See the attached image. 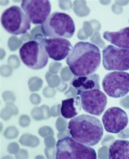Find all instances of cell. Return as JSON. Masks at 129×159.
<instances>
[{"label": "cell", "mask_w": 129, "mask_h": 159, "mask_svg": "<svg viewBox=\"0 0 129 159\" xmlns=\"http://www.w3.org/2000/svg\"><path fill=\"white\" fill-rule=\"evenodd\" d=\"M101 59V52L97 45L80 41L74 46L66 62L74 75H88L94 73L99 69Z\"/></svg>", "instance_id": "1"}, {"label": "cell", "mask_w": 129, "mask_h": 159, "mask_svg": "<svg viewBox=\"0 0 129 159\" xmlns=\"http://www.w3.org/2000/svg\"><path fill=\"white\" fill-rule=\"evenodd\" d=\"M68 129L71 138L88 146L97 145L103 137V126L95 116L82 114L71 119Z\"/></svg>", "instance_id": "2"}, {"label": "cell", "mask_w": 129, "mask_h": 159, "mask_svg": "<svg viewBox=\"0 0 129 159\" xmlns=\"http://www.w3.org/2000/svg\"><path fill=\"white\" fill-rule=\"evenodd\" d=\"M44 35L50 38H71L75 32L73 20L66 13L54 12L41 25Z\"/></svg>", "instance_id": "3"}, {"label": "cell", "mask_w": 129, "mask_h": 159, "mask_svg": "<svg viewBox=\"0 0 129 159\" xmlns=\"http://www.w3.org/2000/svg\"><path fill=\"white\" fill-rule=\"evenodd\" d=\"M56 159H96V152L86 146L67 136L58 140L56 144Z\"/></svg>", "instance_id": "4"}, {"label": "cell", "mask_w": 129, "mask_h": 159, "mask_svg": "<svg viewBox=\"0 0 129 159\" xmlns=\"http://www.w3.org/2000/svg\"><path fill=\"white\" fill-rule=\"evenodd\" d=\"M1 25L11 34H23L30 30L31 22L20 7L12 6L2 13Z\"/></svg>", "instance_id": "5"}, {"label": "cell", "mask_w": 129, "mask_h": 159, "mask_svg": "<svg viewBox=\"0 0 129 159\" xmlns=\"http://www.w3.org/2000/svg\"><path fill=\"white\" fill-rule=\"evenodd\" d=\"M19 55L24 64L35 70L44 68L49 61V56L44 46L35 40L24 43L20 48Z\"/></svg>", "instance_id": "6"}, {"label": "cell", "mask_w": 129, "mask_h": 159, "mask_svg": "<svg viewBox=\"0 0 129 159\" xmlns=\"http://www.w3.org/2000/svg\"><path fill=\"white\" fill-rule=\"evenodd\" d=\"M104 92L114 98L124 97L129 93V73L113 71L106 75L102 82Z\"/></svg>", "instance_id": "7"}, {"label": "cell", "mask_w": 129, "mask_h": 159, "mask_svg": "<svg viewBox=\"0 0 129 159\" xmlns=\"http://www.w3.org/2000/svg\"><path fill=\"white\" fill-rule=\"evenodd\" d=\"M103 65L108 71L129 70V50L108 45L103 50Z\"/></svg>", "instance_id": "8"}, {"label": "cell", "mask_w": 129, "mask_h": 159, "mask_svg": "<svg viewBox=\"0 0 129 159\" xmlns=\"http://www.w3.org/2000/svg\"><path fill=\"white\" fill-rule=\"evenodd\" d=\"M34 39L42 44L49 57L55 61L64 60L73 49L70 42L64 38H50L37 34Z\"/></svg>", "instance_id": "9"}, {"label": "cell", "mask_w": 129, "mask_h": 159, "mask_svg": "<svg viewBox=\"0 0 129 159\" xmlns=\"http://www.w3.org/2000/svg\"><path fill=\"white\" fill-rule=\"evenodd\" d=\"M83 110L88 114L100 116L105 110L108 104V97L99 89L92 90L78 91Z\"/></svg>", "instance_id": "10"}, {"label": "cell", "mask_w": 129, "mask_h": 159, "mask_svg": "<svg viewBox=\"0 0 129 159\" xmlns=\"http://www.w3.org/2000/svg\"><path fill=\"white\" fill-rule=\"evenodd\" d=\"M22 10L31 23L41 25L50 15L51 6L48 0H24L21 4Z\"/></svg>", "instance_id": "11"}, {"label": "cell", "mask_w": 129, "mask_h": 159, "mask_svg": "<svg viewBox=\"0 0 129 159\" xmlns=\"http://www.w3.org/2000/svg\"><path fill=\"white\" fill-rule=\"evenodd\" d=\"M102 122L106 131L110 133L118 134L127 128L129 118L124 110L114 107H110L105 112Z\"/></svg>", "instance_id": "12"}, {"label": "cell", "mask_w": 129, "mask_h": 159, "mask_svg": "<svg viewBox=\"0 0 129 159\" xmlns=\"http://www.w3.org/2000/svg\"><path fill=\"white\" fill-rule=\"evenodd\" d=\"M100 77L98 74L82 76H74L70 83V84L75 90H92L94 89H100Z\"/></svg>", "instance_id": "13"}, {"label": "cell", "mask_w": 129, "mask_h": 159, "mask_svg": "<svg viewBox=\"0 0 129 159\" xmlns=\"http://www.w3.org/2000/svg\"><path fill=\"white\" fill-rule=\"evenodd\" d=\"M103 37L117 48L129 50V27L118 32L106 31L103 33Z\"/></svg>", "instance_id": "14"}, {"label": "cell", "mask_w": 129, "mask_h": 159, "mask_svg": "<svg viewBox=\"0 0 129 159\" xmlns=\"http://www.w3.org/2000/svg\"><path fill=\"white\" fill-rule=\"evenodd\" d=\"M81 107L80 96L69 98L62 101L60 113L64 118L71 119L80 113Z\"/></svg>", "instance_id": "15"}, {"label": "cell", "mask_w": 129, "mask_h": 159, "mask_svg": "<svg viewBox=\"0 0 129 159\" xmlns=\"http://www.w3.org/2000/svg\"><path fill=\"white\" fill-rule=\"evenodd\" d=\"M108 159H129V141L117 140L110 145Z\"/></svg>", "instance_id": "16"}]
</instances>
